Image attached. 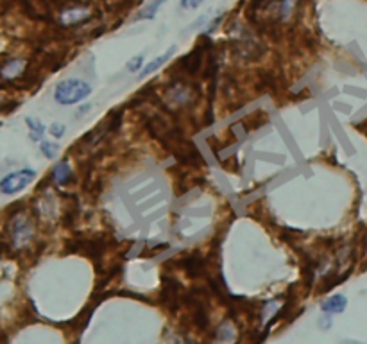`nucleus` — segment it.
<instances>
[{"instance_id":"12","label":"nucleus","mask_w":367,"mask_h":344,"mask_svg":"<svg viewBox=\"0 0 367 344\" xmlns=\"http://www.w3.org/2000/svg\"><path fill=\"white\" fill-rule=\"evenodd\" d=\"M65 131H67V128H65V125H63V124H59V122H56V124L50 125L49 133L52 134L54 139H61L63 134H65Z\"/></svg>"},{"instance_id":"2","label":"nucleus","mask_w":367,"mask_h":344,"mask_svg":"<svg viewBox=\"0 0 367 344\" xmlns=\"http://www.w3.org/2000/svg\"><path fill=\"white\" fill-rule=\"evenodd\" d=\"M92 94V86L83 79H77V77H70V79L61 81L58 86H56V92H54V99L56 103L61 104V106H70V104H77L81 101H85L88 95Z\"/></svg>"},{"instance_id":"3","label":"nucleus","mask_w":367,"mask_h":344,"mask_svg":"<svg viewBox=\"0 0 367 344\" xmlns=\"http://www.w3.org/2000/svg\"><path fill=\"white\" fill-rule=\"evenodd\" d=\"M34 178L36 170L32 169H22L17 170V172H11V174H8L0 181V192L6 194V196H13V194L22 192L23 188L29 187L34 181Z\"/></svg>"},{"instance_id":"4","label":"nucleus","mask_w":367,"mask_h":344,"mask_svg":"<svg viewBox=\"0 0 367 344\" xmlns=\"http://www.w3.org/2000/svg\"><path fill=\"white\" fill-rule=\"evenodd\" d=\"M348 307V298L344 294H335L330 296L326 301H322L321 309L324 314H340L344 312Z\"/></svg>"},{"instance_id":"1","label":"nucleus","mask_w":367,"mask_h":344,"mask_svg":"<svg viewBox=\"0 0 367 344\" xmlns=\"http://www.w3.org/2000/svg\"><path fill=\"white\" fill-rule=\"evenodd\" d=\"M295 0H253L249 17L264 26H276L291 17Z\"/></svg>"},{"instance_id":"5","label":"nucleus","mask_w":367,"mask_h":344,"mask_svg":"<svg viewBox=\"0 0 367 344\" xmlns=\"http://www.w3.org/2000/svg\"><path fill=\"white\" fill-rule=\"evenodd\" d=\"M90 14V11L86 8H70L67 9L65 13H63V22L65 23H77L81 22V20H85L86 17Z\"/></svg>"},{"instance_id":"6","label":"nucleus","mask_w":367,"mask_h":344,"mask_svg":"<svg viewBox=\"0 0 367 344\" xmlns=\"http://www.w3.org/2000/svg\"><path fill=\"white\" fill-rule=\"evenodd\" d=\"M174 50H176V47H170L169 50H167L165 54H161L160 58H156L154 59V61H151L147 65V67L143 68L142 70V77H145V76H151L152 72L154 70H158V68L161 67V65H165L167 63V59H170V56H172V54H174Z\"/></svg>"},{"instance_id":"14","label":"nucleus","mask_w":367,"mask_h":344,"mask_svg":"<svg viewBox=\"0 0 367 344\" xmlns=\"http://www.w3.org/2000/svg\"><path fill=\"white\" fill-rule=\"evenodd\" d=\"M90 110H92V106H90V104H86V106H83V108H81V110H79V115H81V113L90 112Z\"/></svg>"},{"instance_id":"8","label":"nucleus","mask_w":367,"mask_h":344,"mask_svg":"<svg viewBox=\"0 0 367 344\" xmlns=\"http://www.w3.org/2000/svg\"><path fill=\"white\" fill-rule=\"evenodd\" d=\"M165 2H167V0H152L151 4H147L145 8L142 9V11H140L138 17L140 18H145V20H151V18L156 17V13L160 11V8L163 4H165Z\"/></svg>"},{"instance_id":"9","label":"nucleus","mask_w":367,"mask_h":344,"mask_svg":"<svg viewBox=\"0 0 367 344\" xmlns=\"http://www.w3.org/2000/svg\"><path fill=\"white\" fill-rule=\"evenodd\" d=\"M25 122H27V125H29V130H31V140L40 142L45 134V125L41 124L40 121H36V119H27Z\"/></svg>"},{"instance_id":"11","label":"nucleus","mask_w":367,"mask_h":344,"mask_svg":"<svg viewBox=\"0 0 367 344\" xmlns=\"http://www.w3.org/2000/svg\"><path fill=\"white\" fill-rule=\"evenodd\" d=\"M142 65H143V56L140 54V56H134L131 61H127V70L138 72V70H142Z\"/></svg>"},{"instance_id":"10","label":"nucleus","mask_w":367,"mask_h":344,"mask_svg":"<svg viewBox=\"0 0 367 344\" xmlns=\"http://www.w3.org/2000/svg\"><path fill=\"white\" fill-rule=\"evenodd\" d=\"M41 152H43L47 158H54L56 156V152H58V145L50 142H41Z\"/></svg>"},{"instance_id":"13","label":"nucleus","mask_w":367,"mask_h":344,"mask_svg":"<svg viewBox=\"0 0 367 344\" xmlns=\"http://www.w3.org/2000/svg\"><path fill=\"white\" fill-rule=\"evenodd\" d=\"M205 0H181V8L183 9H196L202 4Z\"/></svg>"},{"instance_id":"7","label":"nucleus","mask_w":367,"mask_h":344,"mask_svg":"<svg viewBox=\"0 0 367 344\" xmlns=\"http://www.w3.org/2000/svg\"><path fill=\"white\" fill-rule=\"evenodd\" d=\"M70 165H68L67 161H59L58 165L54 167V181L58 185H65L70 179Z\"/></svg>"}]
</instances>
